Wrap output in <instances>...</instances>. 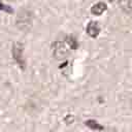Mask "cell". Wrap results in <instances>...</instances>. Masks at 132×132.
Returning a JSON list of instances; mask_svg holds the SVG:
<instances>
[{
    "label": "cell",
    "instance_id": "1",
    "mask_svg": "<svg viewBox=\"0 0 132 132\" xmlns=\"http://www.w3.org/2000/svg\"><path fill=\"white\" fill-rule=\"evenodd\" d=\"M75 46H76V42L75 40H71V38L70 39L67 38L65 40H57L53 43L52 53L56 60L62 61L69 56L70 51Z\"/></svg>",
    "mask_w": 132,
    "mask_h": 132
},
{
    "label": "cell",
    "instance_id": "2",
    "mask_svg": "<svg viewBox=\"0 0 132 132\" xmlns=\"http://www.w3.org/2000/svg\"><path fill=\"white\" fill-rule=\"evenodd\" d=\"M32 24V18L30 15V12L28 10H23L20 11L16 18V25L21 29L28 28Z\"/></svg>",
    "mask_w": 132,
    "mask_h": 132
},
{
    "label": "cell",
    "instance_id": "3",
    "mask_svg": "<svg viewBox=\"0 0 132 132\" xmlns=\"http://www.w3.org/2000/svg\"><path fill=\"white\" fill-rule=\"evenodd\" d=\"M86 31H87V34L92 37V38H95L99 35L100 33V26L97 22L95 21H91L88 25H87V28H86Z\"/></svg>",
    "mask_w": 132,
    "mask_h": 132
},
{
    "label": "cell",
    "instance_id": "4",
    "mask_svg": "<svg viewBox=\"0 0 132 132\" xmlns=\"http://www.w3.org/2000/svg\"><path fill=\"white\" fill-rule=\"evenodd\" d=\"M106 9H107V5L104 2H98V3H96L95 5L92 6L91 12L94 15H101Z\"/></svg>",
    "mask_w": 132,
    "mask_h": 132
},
{
    "label": "cell",
    "instance_id": "5",
    "mask_svg": "<svg viewBox=\"0 0 132 132\" xmlns=\"http://www.w3.org/2000/svg\"><path fill=\"white\" fill-rule=\"evenodd\" d=\"M121 9L127 13H132V0H119Z\"/></svg>",
    "mask_w": 132,
    "mask_h": 132
}]
</instances>
